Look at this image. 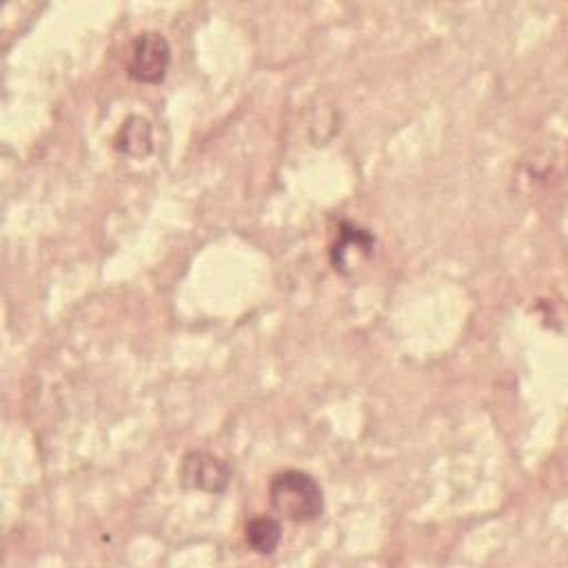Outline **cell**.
<instances>
[{
	"instance_id": "cell-1",
	"label": "cell",
	"mask_w": 568,
	"mask_h": 568,
	"mask_svg": "<svg viewBox=\"0 0 568 568\" xmlns=\"http://www.w3.org/2000/svg\"><path fill=\"white\" fill-rule=\"evenodd\" d=\"M273 510L291 521H315L324 510V493L315 477L304 470H280L268 481Z\"/></svg>"
},
{
	"instance_id": "cell-3",
	"label": "cell",
	"mask_w": 568,
	"mask_h": 568,
	"mask_svg": "<svg viewBox=\"0 0 568 568\" xmlns=\"http://www.w3.org/2000/svg\"><path fill=\"white\" fill-rule=\"evenodd\" d=\"M180 481L191 490L220 495L231 481V470L224 459L206 450H189L180 462Z\"/></svg>"
},
{
	"instance_id": "cell-5",
	"label": "cell",
	"mask_w": 568,
	"mask_h": 568,
	"mask_svg": "<svg viewBox=\"0 0 568 568\" xmlns=\"http://www.w3.org/2000/svg\"><path fill=\"white\" fill-rule=\"evenodd\" d=\"M353 246L362 255H371L373 248H375V237L366 229H362L353 222H342L339 231H337V240L331 246V264L335 266V271H339V273L351 271L348 268V253L353 251Z\"/></svg>"
},
{
	"instance_id": "cell-2",
	"label": "cell",
	"mask_w": 568,
	"mask_h": 568,
	"mask_svg": "<svg viewBox=\"0 0 568 568\" xmlns=\"http://www.w3.org/2000/svg\"><path fill=\"white\" fill-rule=\"evenodd\" d=\"M171 64V47L158 31L135 36L126 51V73L142 84H158L164 80Z\"/></svg>"
},
{
	"instance_id": "cell-4",
	"label": "cell",
	"mask_w": 568,
	"mask_h": 568,
	"mask_svg": "<svg viewBox=\"0 0 568 568\" xmlns=\"http://www.w3.org/2000/svg\"><path fill=\"white\" fill-rule=\"evenodd\" d=\"M113 146L118 153L142 160L151 153L153 149V131H151V122L142 115H129L115 138H113Z\"/></svg>"
},
{
	"instance_id": "cell-6",
	"label": "cell",
	"mask_w": 568,
	"mask_h": 568,
	"mask_svg": "<svg viewBox=\"0 0 568 568\" xmlns=\"http://www.w3.org/2000/svg\"><path fill=\"white\" fill-rule=\"evenodd\" d=\"M244 537L257 555H271L277 550L282 541V526L271 515H255L246 521Z\"/></svg>"
}]
</instances>
